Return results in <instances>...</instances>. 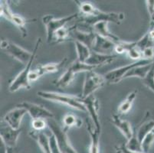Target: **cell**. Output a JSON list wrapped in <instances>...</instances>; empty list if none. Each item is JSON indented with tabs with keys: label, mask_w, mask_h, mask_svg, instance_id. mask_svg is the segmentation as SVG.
Here are the masks:
<instances>
[{
	"label": "cell",
	"mask_w": 154,
	"mask_h": 153,
	"mask_svg": "<svg viewBox=\"0 0 154 153\" xmlns=\"http://www.w3.org/2000/svg\"><path fill=\"white\" fill-rule=\"evenodd\" d=\"M79 8L81 21L86 27H91L100 22H113L120 25L124 19V14L122 12H105L97 8L89 2L75 1Z\"/></svg>",
	"instance_id": "obj_1"
},
{
	"label": "cell",
	"mask_w": 154,
	"mask_h": 153,
	"mask_svg": "<svg viewBox=\"0 0 154 153\" xmlns=\"http://www.w3.org/2000/svg\"><path fill=\"white\" fill-rule=\"evenodd\" d=\"M37 94L42 99L61 103L76 110L87 113L86 108L82 103V99L81 96L64 94V93L52 92V91H38Z\"/></svg>",
	"instance_id": "obj_2"
},
{
	"label": "cell",
	"mask_w": 154,
	"mask_h": 153,
	"mask_svg": "<svg viewBox=\"0 0 154 153\" xmlns=\"http://www.w3.org/2000/svg\"><path fill=\"white\" fill-rule=\"evenodd\" d=\"M42 43V38H38L37 39V41H36L35 46L34 47V50L32 51L33 53V55H32V58H31L30 61H29L27 64L26 65L25 68L18 74L12 81H11L10 84L9 86V90L11 93H15L17 92L18 90H19L22 88H26V89L29 90L31 88V83L29 82V74L32 71H31V67H32V64L34 62L35 58L36 57V54H37L38 51V49L40 45H41Z\"/></svg>",
	"instance_id": "obj_3"
},
{
	"label": "cell",
	"mask_w": 154,
	"mask_h": 153,
	"mask_svg": "<svg viewBox=\"0 0 154 153\" xmlns=\"http://www.w3.org/2000/svg\"><path fill=\"white\" fill-rule=\"evenodd\" d=\"M95 67L87 64L86 63H82L76 60L71 63L67 71L60 77L58 79L53 81V84L58 88H65L71 84L75 78V75L78 73L89 72L94 71Z\"/></svg>",
	"instance_id": "obj_4"
},
{
	"label": "cell",
	"mask_w": 154,
	"mask_h": 153,
	"mask_svg": "<svg viewBox=\"0 0 154 153\" xmlns=\"http://www.w3.org/2000/svg\"><path fill=\"white\" fill-rule=\"evenodd\" d=\"M47 122L48 126V127L55 136L61 153H78L70 142L69 138L67 134L68 131L64 128H61L54 119H49Z\"/></svg>",
	"instance_id": "obj_5"
},
{
	"label": "cell",
	"mask_w": 154,
	"mask_h": 153,
	"mask_svg": "<svg viewBox=\"0 0 154 153\" xmlns=\"http://www.w3.org/2000/svg\"><path fill=\"white\" fill-rule=\"evenodd\" d=\"M79 13H75L69 16L64 17L61 19H55L54 15H46L42 17V22L46 28L47 32V41L51 44L54 34L63 27H65L67 23L77 19L79 16Z\"/></svg>",
	"instance_id": "obj_6"
},
{
	"label": "cell",
	"mask_w": 154,
	"mask_h": 153,
	"mask_svg": "<svg viewBox=\"0 0 154 153\" xmlns=\"http://www.w3.org/2000/svg\"><path fill=\"white\" fill-rule=\"evenodd\" d=\"M0 46H1V49L5 50L7 54L12 56L16 61H19L25 65L29 63L33 55L32 52L22 48L18 44H15L14 42L7 40V39L1 40Z\"/></svg>",
	"instance_id": "obj_7"
},
{
	"label": "cell",
	"mask_w": 154,
	"mask_h": 153,
	"mask_svg": "<svg viewBox=\"0 0 154 153\" xmlns=\"http://www.w3.org/2000/svg\"><path fill=\"white\" fill-rule=\"evenodd\" d=\"M107 81L104 76H102L94 71L86 73L83 89H82V99H85L88 96L93 95L94 93L100 88L103 87Z\"/></svg>",
	"instance_id": "obj_8"
},
{
	"label": "cell",
	"mask_w": 154,
	"mask_h": 153,
	"mask_svg": "<svg viewBox=\"0 0 154 153\" xmlns=\"http://www.w3.org/2000/svg\"><path fill=\"white\" fill-rule=\"evenodd\" d=\"M154 63V61L152 60H146L143 59L140 61H135L132 64H127V65L124 66V67H120L118 68L113 70V71H109L108 73L104 75V78L109 84H117L120 82L121 81L124 79L126 74L131 71L132 68L140 65H146V64H150Z\"/></svg>",
	"instance_id": "obj_9"
},
{
	"label": "cell",
	"mask_w": 154,
	"mask_h": 153,
	"mask_svg": "<svg viewBox=\"0 0 154 153\" xmlns=\"http://www.w3.org/2000/svg\"><path fill=\"white\" fill-rule=\"evenodd\" d=\"M0 12H0L1 16L12 22L13 25H15L19 29L20 32L22 33V37L25 38L27 36V30H26V25L28 21L21 15L14 14L9 8V3L7 1H1Z\"/></svg>",
	"instance_id": "obj_10"
},
{
	"label": "cell",
	"mask_w": 154,
	"mask_h": 153,
	"mask_svg": "<svg viewBox=\"0 0 154 153\" xmlns=\"http://www.w3.org/2000/svg\"><path fill=\"white\" fill-rule=\"evenodd\" d=\"M17 106L26 109L27 113L32 118V120L44 119V120H48L49 119H54V115L42 105L30 103L28 101H24L21 103H19Z\"/></svg>",
	"instance_id": "obj_11"
},
{
	"label": "cell",
	"mask_w": 154,
	"mask_h": 153,
	"mask_svg": "<svg viewBox=\"0 0 154 153\" xmlns=\"http://www.w3.org/2000/svg\"><path fill=\"white\" fill-rule=\"evenodd\" d=\"M82 103L85 105L86 108L87 113H88L90 116L91 120L93 121L95 127L98 131H100L101 127H100V119H99L98 110L100 105H99V101L97 98L94 95H91L87 98L82 99Z\"/></svg>",
	"instance_id": "obj_12"
},
{
	"label": "cell",
	"mask_w": 154,
	"mask_h": 153,
	"mask_svg": "<svg viewBox=\"0 0 154 153\" xmlns=\"http://www.w3.org/2000/svg\"><path fill=\"white\" fill-rule=\"evenodd\" d=\"M96 35V34L91 30L88 32L80 30L77 25L71 27L70 38L72 39L74 41L81 42L91 49H92V47L94 44Z\"/></svg>",
	"instance_id": "obj_13"
},
{
	"label": "cell",
	"mask_w": 154,
	"mask_h": 153,
	"mask_svg": "<svg viewBox=\"0 0 154 153\" xmlns=\"http://www.w3.org/2000/svg\"><path fill=\"white\" fill-rule=\"evenodd\" d=\"M20 133L21 130H14L4 121L1 123V127H0L1 140H2L9 148L16 147Z\"/></svg>",
	"instance_id": "obj_14"
},
{
	"label": "cell",
	"mask_w": 154,
	"mask_h": 153,
	"mask_svg": "<svg viewBox=\"0 0 154 153\" xmlns=\"http://www.w3.org/2000/svg\"><path fill=\"white\" fill-rule=\"evenodd\" d=\"M27 111L24 108L16 106L5 115L3 117V121L10 126L14 130H20V126L24 116L26 114Z\"/></svg>",
	"instance_id": "obj_15"
},
{
	"label": "cell",
	"mask_w": 154,
	"mask_h": 153,
	"mask_svg": "<svg viewBox=\"0 0 154 153\" xmlns=\"http://www.w3.org/2000/svg\"><path fill=\"white\" fill-rule=\"evenodd\" d=\"M110 123L114 125V126L120 130V133H122L123 136L126 138L127 141H129L133 138L134 132L130 122L125 120H122L120 118V116H119L118 114H113L110 119Z\"/></svg>",
	"instance_id": "obj_16"
},
{
	"label": "cell",
	"mask_w": 154,
	"mask_h": 153,
	"mask_svg": "<svg viewBox=\"0 0 154 153\" xmlns=\"http://www.w3.org/2000/svg\"><path fill=\"white\" fill-rule=\"evenodd\" d=\"M115 42L112 41L107 38L101 37L100 35H96L94 44L92 47L91 50L97 53L103 54H110V53L114 51V48L116 46Z\"/></svg>",
	"instance_id": "obj_17"
},
{
	"label": "cell",
	"mask_w": 154,
	"mask_h": 153,
	"mask_svg": "<svg viewBox=\"0 0 154 153\" xmlns=\"http://www.w3.org/2000/svg\"><path fill=\"white\" fill-rule=\"evenodd\" d=\"M87 129L91 137V145L89 153H100V131L95 127L93 121L87 119Z\"/></svg>",
	"instance_id": "obj_18"
},
{
	"label": "cell",
	"mask_w": 154,
	"mask_h": 153,
	"mask_svg": "<svg viewBox=\"0 0 154 153\" xmlns=\"http://www.w3.org/2000/svg\"><path fill=\"white\" fill-rule=\"evenodd\" d=\"M117 57V55L113 54H103L100 53L94 52L92 50L90 57L86 61L87 64H89L93 67H97L100 66L107 65L113 62Z\"/></svg>",
	"instance_id": "obj_19"
},
{
	"label": "cell",
	"mask_w": 154,
	"mask_h": 153,
	"mask_svg": "<svg viewBox=\"0 0 154 153\" xmlns=\"http://www.w3.org/2000/svg\"><path fill=\"white\" fill-rule=\"evenodd\" d=\"M108 23L109 22H97V23L92 25L91 27L90 30L94 32L97 35H100L101 37L109 39V40H111L112 41L115 42L116 44H117L121 40L117 36H116L115 35L110 33L108 28H107Z\"/></svg>",
	"instance_id": "obj_20"
},
{
	"label": "cell",
	"mask_w": 154,
	"mask_h": 153,
	"mask_svg": "<svg viewBox=\"0 0 154 153\" xmlns=\"http://www.w3.org/2000/svg\"><path fill=\"white\" fill-rule=\"evenodd\" d=\"M67 61H68L67 57H64V58H63V60H61V61L58 63H51V64H46L44 65L38 66L37 68L35 71L37 72L39 78H41L45 74L58 72L64 67V64H66Z\"/></svg>",
	"instance_id": "obj_21"
},
{
	"label": "cell",
	"mask_w": 154,
	"mask_h": 153,
	"mask_svg": "<svg viewBox=\"0 0 154 153\" xmlns=\"http://www.w3.org/2000/svg\"><path fill=\"white\" fill-rule=\"evenodd\" d=\"M29 136L33 139L35 140L43 153H51V146H50V136H47L43 132L33 131L29 133Z\"/></svg>",
	"instance_id": "obj_22"
},
{
	"label": "cell",
	"mask_w": 154,
	"mask_h": 153,
	"mask_svg": "<svg viewBox=\"0 0 154 153\" xmlns=\"http://www.w3.org/2000/svg\"><path fill=\"white\" fill-rule=\"evenodd\" d=\"M137 90H134L132 92H131L127 96L126 99L123 101L122 103H120V106H118V115H124L127 114L129 113V111L131 110V108H132L133 103H134V100H135L136 97H137Z\"/></svg>",
	"instance_id": "obj_23"
},
{
	"label": "cell",
	"mask_w": 154,
	"mask_h": 153,
	"mask_svg": "<svg viewBox=\"0 0 154 153\" xmlns=\"http://www.w3.org/2000/svg\"><path fill=\"white\" fill-rule=\"evenodd\" d=\"M153 64L154 63L150 64H146V65L137 66V67H134L126 74L125 77H124V79L129 78H134V77L140 78L141 80L143 79L151 70Z\"/></svg>",
	"instance_id": "obj_24"
},
{
	"label": "cell",
	"mask_w": 154,
	"mask_h": 153,
	"mask_svg": "<svg viewBox=\"0 0 154 153\" xmlns=\"http://www.w3.org/2000/svg\"><path fill=\"white\" fill-rule=\"evenodd\" d=\"M74 42H75L77 54H78V59L77 60L82 63H86V61L90 57L91 54V49L89 48L88 46L79 41Z\"/></svg>",
	"instance_id": "obj_25"
},
{
	"label": "cell",
	"mask_w": 154,
	"mask_h": 153,
	"mask_svg": "<svg viewBox=\"0 0 154 153\" xmlns=\"http://www.w3.org/2000/svg\"><path fill=\"white\" fill-rule=\"evenodd\" d=\"M154 129V120H148L146 121L143 122L140 126H139V128L137 130V132H135L138 141L142 142L143 140L146 137V136L151 131V130Z\"/></svg>",
	"instance_id": "obj_26"
},
{
	"label": "cell",
	"mask_w": 154,
	"mask_h": 153,
	"mask_svg": "<svg viewBox=\"0 0 154 153\" xmlns=\"http://www.w3.org/2000/svg\"><path fill=\"white\" fill-rule=\"evenodd\" d=\"M63 125H64V130L68 131L72 127L80 128L82 126V120L75 115L67 113L63 117Z\"/></svg>",
	"instance_id": "obj_27"
},
{
	"label": "cell",
	"mask_w": 154,
	"mask_h": 153,
	"mask_svg": "<svg viewBox=\"0 0 154 153\" xmlns=\"http://www.w3.org/2000/svg\"><path fill=\"white\" fill-rule=\"evenodd\" d=\"M70 32H71V28L63 27L60 29L54 34L51 44H58L68 40L70 38Z\"/></svg>",
	"instance_id": "obj_28"
},
{
	"label": "cell",
	"mask_w": 154,
	"mask_h": 153,
	"mask_svg": "<svg viewBox=\"0 0 154 153\" xmlns=\"http://www.w3.org/2000/svg\"><path fill=\"white\" fill-rule=\"evenodd\" d=\"M154 142V129L148 133L141 142V148L143 153H149V150Z\"/></svg>",
	"instance_id": "obj_29"
},
{
	"label": "cell",
	"mask_w": 154,
	"mask_h": 153,
	"mask_svg": "<svg viewBox=\"0 0 154 153\" xmlns=\"http://www.w3.org/2000/svg\"><path fill=\"white\" fill-rule=\"evenodd\" d=\"M136 45L141 50H143L144 49L148 47L154 46L153 39H152L149 36V33H146L143 38H141L139 41H136Z\"/></svg>",
	"instance_id": "obj_30"
},
{
	"label": "cell",
	"mask_w": 154,
	"mask_h": 153,
	"mask_svg": "<svg viewBox=\"0 0 154 153\" xmlns=\"http://www.w3.org/2000/svg\"><path fill=\"white\" fill-rule=\"evenodd\" d=\"M126 144V146L128 148L129 150H131V151H137V152H143L142 148H141V144L138 139L137 138V136H136V133L134 132V135L133 138L131 140L127 142Z\"/></svg>",
	"instance_id": "obj_31"
},
{
	"label": "cell",
	"mask_w": 154,
	"mask_h": 153,
	"mask_svg": "<svg viewBox=\"0 0 154 153\" xmlns=\"http://www.w3.org/2000/svg\"><path fill=\"white\" fill-rule=\"evenodd\" d=\"M141 81L146 87L149 88L150 90H152L154 93V64L151 70L147 74V75Z\"/></svg>",
	"instance_id": "obj_32"
},
{
	"label": "cell",
	"mask_w": 154,
	"mask_h": 153,
	"mask_svg": "<svg viewBox=\"0 0 154 153\" xmlns=\"http://www.w3.org/2000/svg\"><path fill=\"white\" fill-rule=\"evenodd\" d=\"M127 54L130 58H131L132 60H135L136 61L143 60V51L137 47L136 42L135 44L127 51Z\"/></svg>",
	"instance_id": "obj_33"
},
{
	"label": "cell",
	"mask_w": 154,
	"mask_h": 153,
	"mask_svg": "<svg viewBox=\"0 0 154 153\" xmlns=\"http://www.w3.org/2000/svg\"><path fill=\"white\" fill-rule=\"evenodd\" d=\"M32 126L33 130L38 132H43V130L47 127L48 122L44 119H36V120H32Z\"/></svg>",
	"instance_id": "obj_34"
},
{
	"label": "cell",
	"mask_w": 154,
	"mask_h": 153,
	"mask_svg": "<svg viewBox=\"0 0 154 153\" xmlns=\"http://www.w3.org/2000/svg\"><path fill=\"white\" fill-rule=\"evenodd\" d=\"M143 59L154 61V46L148 47L143 50Z\"/></svg>",
	"instance_id": "obj_35"
},
{
	"label": "cell",
	"mask_w": 154,
	"mask_h": 153,
	"mask_svg": "<svg viewBox=\"0 0 154 153\" xmlns=\"http://www.w3.org/2000/svg\"><path fill=\"white\" fill-rule=\"evenodd\" d=\"M116 151L117 153H143V152H137V151L129 150L126 146V144H122L120 145L116 146Z\"/></svg>",
	"instance_id": "obj_36"
},
{
	"label": "cell",
	"mask_w": 154,
	"mask_h": 153,
	"mask_svg": "<svg viewBox=\"0 0 154 153\" xmlns=\"http://www.w3.org/2000/svg\"><path fill=\"white\" fill-rule=\"evenodd\" d=\"M8 148L9 147L5 145V143L0 139V153H8Z\"/></svg>",
	"instance_id": "obj_37"
},
{
	"label": "cell",
	"mask_w": 154,
	"mask_h": 153,
	"mask_svg": "<svg viewBox=\"0 0 154 153\" xmlns=\"http://www.w3.org/2000/svg\"><path fill=\"white\" fill-rule=\"evenodd\" d=\"M149 16H150V27L152 28L151 29H154V8L152 9V12L149 13Z\"/></svg>",
	"instance_id": "obj_38"
},
{
	"label": "cell",
	"mask_w": 154,
	"mask_h": 153,
	"mask_svg": "<svg viewBox=\"0 0 154 153\" xmlns=\"http://www.w3.org/2000/svg\"><path fill=\"white\" fill-rule=\"evenodd\" d=\"M8 153H19L17 149L15 148H8Z\"/></svg>",
	"instance_id": "obj_39"
},
{
	"label": "cell",
	"mask_w": 154,
	"mask_h": 153,
	"mask_svg": "<svg viewBox=\"0 0 154 153\" xmlns=\"http://www.w3.org/2000/svg\"><path fill=\"white\" fill-rule=\"evenodd\" d=\"M148 33H149V36H150L151 38L153 39L154 40V29H150V31H149Z\"/></svg>",
	"instance_id": "obj_40"
}]
</instances>
